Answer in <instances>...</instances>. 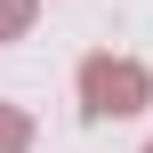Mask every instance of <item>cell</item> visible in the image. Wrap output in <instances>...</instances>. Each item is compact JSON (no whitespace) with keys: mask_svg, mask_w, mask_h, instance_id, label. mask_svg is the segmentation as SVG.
I'll return each instance as SVG.
<instances>
[{"mask_svg":"<svg viewBox=\"0 0 153 153\" xmlns=\"http://www.w3.org/2000/svg\"><path fill=\"white\" fill-rule=\"evenodd\" d=\"M153 81L145 65H129V56H89L81 65V105L97 113V121H121V113H145Z\"/></svg>","mask_w":153,"mask_h":153,"instance_id":"cell-1","label":"cell"},{"mask_svg":"<svg viewBox=\"0 0 153 153\" xmlns=\"http://www.w3.org/2000/svg\"><path fill=\"white\" fill-rule=\"evenodd\" d=\"M24 145H32V121L16 105H0V153H24Z\"/></svg>","mask_w":153,"mask_h":153,"instance_id":"cell-2","label":"cell"},{"mask_svg":"<svg viewBox=\"0 0 153 153\" xmlns=\"http://www.w3.org/2000/svg\"><path fill=\"white\" fill-rule=\"evenodd\" d=\"M32 32V0H0V40H24Z\"/></svg>","mask_w":153,"mask_h":153,"instance_id":"cell-3","label":"cell"},{"mask_svg":"<svg viewBox=\"0 0 153 153\" xmlns=\"http://www.w3.org/2000/svg\"><path fill=\"white\" fill-rule=\"evenodd\" d=\"M145 153H153V145H145Z\"/></svg>","mask_w":153,"mask_h":153,"instance_id":"cell-4","label":"cell"}]
</instances>
